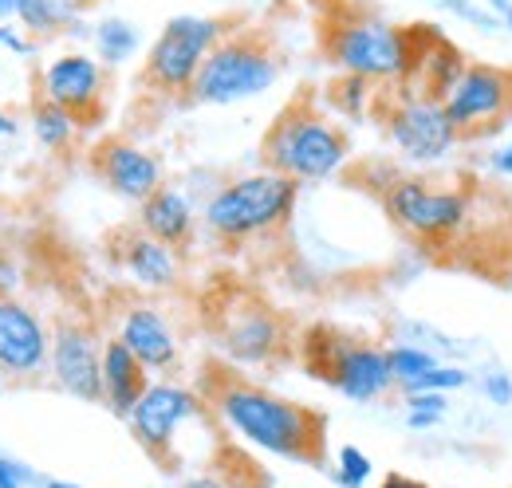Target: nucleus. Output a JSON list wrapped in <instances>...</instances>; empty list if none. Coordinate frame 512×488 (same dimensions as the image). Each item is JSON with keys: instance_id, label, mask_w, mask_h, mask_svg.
I'll use <instances>...</instances> for the list:
<instances>
[{"instance_id": "412c9836", "label": "nucleus", "mask_w": 512, "mask_h": 488, "mask_svg": "<svg viewBox=\"0 0 512 488\" xmlns=\"http://www.w3.org/2000/svg\"><path fill=\"white\" fill-rule=\"evenodd\" d=\"M83 20V4L79 0H24L16 12V24L32 36V40H48V36H67V28Z\"/></svg>"}, {"instance_id": "f257e3e1", "label": "nucleus", "mask_w": 512, "mask_h": 488, "mask_svg": "<svg viewBox=\"0 0 512 488\" xmlns=\"http://www.w3.org/2000/svg\"><path fill=\"white\" fill-rule=\"evenodd\" d=\"M201 394L221 429L256 453L296 465L327 461V418L320 410L268 390L264 382L237 374L233 366H213Z\"/></svg>"}, {"instance_id": "7c9ffc66", "label": "nucleus", "mask_w": 512, "mask_h": 488, "mask_svg": "<svg viewBox=\"0 0 512 488\" xmlns=\"http://www.w3.org/2000/svg\"><path fill=\"white\" fill-rule=\"evenodd\" d=\"M36 48H40V40H32V36H28L20 24H12V20H0V52L28 60V56H36Z\"/></svg>"}, {"instance_id": "ddd939ff", "label": "nucleus", "mask_w": 512, "mask_h": 488, "mask_svg": "<svg viewBox=\"0 0 512 488\" xmlns=\"http://www.w3.org/2000/svg\"><path fill=\"white\" fill-rule=\"evenodd\" d=\"M103 339L107 335L87 315H60L52 323L48 374L64 394L79 402H103Z\"/></svg>"}, {"instance_id": "393cba45", "label": "nucleus", "mask_w": 512, "mask_h": 488, "mask_svg": "<svg viewBox=\"0 0 512 488\" xmlns=\"http://www.w3.org/2000/svg\"><path fill=\"white\" fill-rule=\"evenodd\" d=\"M386 363H390V374H394V382H398V390L402 386H410L414 378H422L426 370H434V366L442 363L430 347H422V343H386Z\"/></svg>"}, {"instance_id": "ea45409f", "label": "nucleus", "mask_w": 512, "mask_h": 488, "mask_svg": "<svg viewBox=\"0 0 512 488\" xmlns=\"http://www.w3.org/2000/svg\"><path fill=\"white\" fill-rule=\"evenodd\" d=\"M509 83H512V67H509Z\"/></svg>"}, {"instance_id": "dca6fc26", "label": "nucleus", "mask_w": 512, "mask_h": 488, "mask_svg": "<svg viewBox=\"0 0 512 488\" xmlns=\"http://www.w3.org/2000/svg\"><path fill=\"white\" fill-rule=\"evenodd\" d=\"M91 170L95 178L107 185L115 197H127V201H146L158 185L166 182V166L154 150L130 142L123 134H111V138H99L95 150H91Z\"/></svg>"}, {"instance_id": "9b49d317", "label": "nucleus", "mask_w": 512, "mask_h": 488, "mask_svg": "<svg viewBox=\"0 0 512 488\" xmlns=\"http://www.w3.org/2000/svg\"><path fill=\"white\" fill-rule=\"evenodd\" d=\"M449 122L457 126V134L465 142L477 138H497L512 122V83L509 67L481 60H465L461 75L449 83L442 95Z\"/></svg>"}, {"instance_id": "c85d7f7f", "label": "nucleus", "mask_w": 512, "mask_h": 488, "mask_svg": "<svg viewBox=\"0 0 512 488\" xmlns=\"http://www.w3.org/2000/svg\"><path fill=\"white\" fill-rule=\"evenodd\" d=\"M0 488H44V477L28 461L0 453Z\"/></svg>"}, {"instance_id": "aec40b11", "label": "nucleus", "mask_w": 512, "mask_h": 488, "mask_svg": "<svg viewBox=\"0 0 512 488\" xmlns=\"http://www.w3.org/2000/svg\"><path fill=\"white\" fill-rule=\"evenodd\" d=\"M150 386V370L138 363V355L130 351L119 335L103 339V402L115 418H127L134 402L146 394Z\"/></svg>"}, {"instance_id": "cd10ccee", "label": "nucleus", "mask_w": 512, "mask_h": 488, "mask_svg": "<svg viewBox=\"0 0 512 488\" xmlns=\"http://www.w3.org/2000/svg\"><path fill=\"white\" fill-rule=\"evenodd\" d=\"M473 382V374L465 366L453 363H438L434 370H426L422 378H414L410 386H402L398 394H410V390H434V394H453V390H465Z\"/></svg>"}, {"instance_id": "58836bf2", "label": "nucleus", "mask_w": 512, "mask_h": 488, "mask_svg": "<svg viewBox=\"0 0 512 488\" xmlns=\"http://www.w3.org/2000/svg\"><path fill=\"white\" fill-rule=\"evenodd\" d=\"M44 488H79V485H71V481H44Z\"/></svg>"}, {"instance_id": "c756f323", "label": "nucleus", "mask_w": 512, "mask_h": 488, "mask_svg": "<svg viewBox=\"0 0 512 488\" xmlns=\"http://www.w3.org/2000/svg\"><path fill=\"white\" fill-rule=\"evenodd\" d=\"M481 394H485V402H493L497 410H509L512 406V374L505 366H489L485 374H481Z\"/></svg>"}, {"instance_id": "1a4fd4ad", "label": "nucleus", "mask_w": 512, "mask_h": 488, "mask_svg": "<svg viewBox=\"0 0 512 488\" xmlns=\"http://www.w3.org/2000/svg\"><path fill=\"white\" fill-rule=\"evenodd\" d=\"M123 422L130 426L134 441L142 445V453L154 465H162L166 473H178L186 465V457H182V433L190 426H209L217 418H213V410H209V402H205L201 390H193L186 382L162 378V382H150L146 386V394L134 402V410H130Z\"/></svg>"}, {"instance_id": "7ed1b4c3", "label": "nucleus", "mask_w": 512, "mask_h": 488, "mask_svg": "<svg viewBox=\"0 0 512 488\" xmlns=\"http://www.w3.org/2000/svg\"><path fill=\"white\" fill-rule=\"evenodd\" d=\"M260 162L264 170H276L300 185L331 182L351 162V134L316 99L300 95L264 130Z\"/></svg>"}, {"instance_id": "39448f33", "label": "nucleus", "mask_w": 512, "mask_h": 488, "mask_svg": "<svg viewBox=\"0 0 512 488\" xmlns=\"http://www.w3.org/2000/svg\"><path fill=\"white\" fill-rule=\"evenodd\" d=\"M296 201H300V182L276 170H256L217 185L201 209V225L221 244H245L280 233L292 221Z\"/></svg>"}, {"instance_id": "423d86ee", "label": "nucleus", "mask_w": 512, "mask_h": 488, "mask_svg": "<svg viewBox=\"0 0 512 488\" xmlns=\"http://www.w3.org/2000/svg\"><path fill=\"white\" fill-rule=\"evenodd\" d=\"M383 209L410 241L446 248L473 221V193L426 174H390L383 185Z\"/></svg>"}, {"instance_id": "9d476101", "label": "nucleus", "mask_w": 512, "mask_h": 488, "mask_svg": "<svg viewBox=\"0 0 512 488\" xmlns=\"http://www.w3.org/2000/svg\"><path fill=\"white\" fill-rule=\"evenodd\" d=\"M233 28L229 16H201V12H182L170 16L162 24V32L154 36L146 60H142V75L138 83L154 95L166 99H182L190 95L193 79L201 71L205 56L213 52V44Z\"/></svg>"}, {"instance_id": "20e7f679", "label": "nucleus", "mask_w": 512, "mask_h": 488, "mask_svg": "<svg viewBox=\"0 0 512 488\" xmlns=\"http://www.w3.org/2000/svg\"><path fill=\"white\" fill-rule=\"evenodd\" d=\"M284 56L276 48V40L264 28H229L213 52L205 56L197 79L190 87V103L197 107H233V103H249L268 95L280 83Z\"/></svg>"}, {"instance_id": "4468645a", "label": "nucleus", "mask_w": 512, "mask_h": 488, "mask_svg": "<svg viewBox=\"0 0 512 488\" xmlns=\"http://www.w3.org/2000/svg\"><path fill=\"white\" fill-rule=\"evenodd\" d=\"M103 95H107V67L91 52H60L36 75V99H48L71 111L79 126H95L103 119Z\"/></svg>"}, {"instance_id": "6e6552de", "label": "nucleus", "mask_w": 512, "mask_h": 488, "mask_svg": "<svg viewBox=\"0 0 512 488\" xmlns=\"http://www.w3.org/2000/svg\"><path fill=\"white\" fill-rule=\"evenodd\" d=\"M304 366L320 382H327L339 398L359 402V406L383 402L398 390L390 363H386L383 343H371V339H359V335H343L335 327H316L304 339Z\"/></svg>"}, {"instance_id": "0eeeda50", "label": "nucleus", "mask_w": 512, "mask_h": 488, "mask_svg": "<svg viewBox=\"0 0 512 488\" xmlns=\"http://www.w3.org/2000/svg\"><path fill=\"white\" fill-rule=\"evenodd\" d=\"M375 115L383 122V134L394 146L398 162H406V166L434 170V166L449 162V154L457 146H465V138L449 122L442 99L418 91L414 83L383 87V95H375Z\"/></svg>"}, {"instance_id": "e433bc0d", "label": "nucleus", "mask_w": 512, "mask_h": 488, "mask_svg": "<svg viewBox=\"0 0 512 488\" xmlns=\"http://www.w3.org/2000/svg\"><path fill=\"white\" fill-rule=\"evenodd\" d=\"M20 134V122L12 111H0V138H16Z\"/></svg>"}, {"instance_id": "6ab92c4d", "label": "nucleus", "mask_w": 512, "mask_h": 488, "mask_svg": "<svg viewBox=\"0 0 512 488\" xmlns=\"http://www.w3.org/2000/svg\"><path fill=\"white\" fill-rule=\"evenodd\" d=\"M138 229L150 233L154 241L170 244V248H186L197 233V209L193 197L182 185L162 182L146 201H138Z\"/></svg>"}, {"instance_id": "b1692460", "label": "nucleus", "mask_w": 512, "mask_h": 488, "mask_svg": "<svg viewBox=\"0 0 512 488\" xmlns=\"http://www.w3.org/2000/svg\"><path fill=\"white\" fill-rule=\"evenodd\" d=\"M327 103H331L343 119H363L367 111H375V83L339 71V75L327 83Z\"/></svg>"}, {"instance_id": "bb28decb", "label": "nucleus", "mask_w": 512, "mask_h": 488, "mask_svg": "<svg viewBox=\"0 0 512 488\" xmlns=\"http://www.w3.org/2000/svg\"><path fill=\"white\" fill-rule=\"evenodd\" d=\"M438 8L449 12L453 20H461V24L477 28V32H485V36L505 32V28H501V20H497V12H493L485 0H438Z\"/></svg>"}, {"instance_id": "4c0bfd02", "label": "nucleus", "mask_w": 512, "mask_h": 488, "mask_svg": "<svg viewBox=\"0 0 512 488\" xmlns=\"http://www.w3.org/2000/svg\"><path fill=\"white\" fill-rule=\"evenodd\" d=\"M20 4H24V0H0V20H16Z\"/></svg>"}, {"instance_id": "72a5a7b5", "label": "nucleus", "mask_w": 512, "mask_h": 488, "mask_svg": "<svg viewBox=\"0 0 512 488\" xmlns=\"http://www.w3.org/2000/svg\"><path fill=\"white\" fill-rule=\"evenodd\" d=\"M442 422H446V414H442V410H422V406H406V426L414 429V433L442 426Z\"/></svg>"}, {"instance_id": "f3484780", "label": "nucleus", "mask_w": 512, "mask_h": 488, "mask_svg": "<svg viewBox=\"0 0 512 488\" xmlns=\"http://www.w3.org/2000/svg\"><path fill=\"white\" fill-rule=\"evenodd\" d=\"M115 335L150 374H174L182 366V339L166 311L150 300H123V307L115 311Z\"/></svg>"}, {"instance_id": "2eb2a0df", "label": "nucleus", "mask_w": 512, "mask_h": 488, "mask_svg": "<svg viewBox=\"0 0 512 488\" xmlns=\"http://www.w3.org/2000/svg\"><path fill=\"white\" fill-rule=\"evenodd\" d=\"M48 355H52L48 319L16 292H0V378L36 382L48 370Z\"/></svg>"}, {"instance_id": "4be33fe9", "label": "nucleus", "mask_w": 512, "mask_h": 488, "mask_svg": "<svg viewBox=\"0 0 512 488\" xmlns=\"http://www.w3.org/2000/svg\"><path fill=\"white\" fill-rule=\"evenodd\" d=\"M91 44H95V56L103 67H123L138 56L142 32L127 16H103L99 24H91Z\"/></svg>"}, {"instance_id": "473e14b6", "label": "nucleus", "mask_w": 512, "mask_h": 488, "mask_svg": "<svg viewBox=\"0 0 512 488\" xmlns=\"http://www.w3.org/2000/svg\"><path fill=\"white\" fill-rule=\"evenodd\" d=\"M174 488H249L241 477H229V473H217V469H209V473H197V477H186L182 485Z\"/></svg>"}, {"instance_id": "a878e982", "label": "nucleus", "mask_w": 512, "mask_h": 488, "mask_svg": "<svg viewBox=\"0 0 512 488\" xmlns=\"http://www.w3.org/2000/svg\"><path fill=\"white\" fill-rule=\"evenodd\" d=\"M375 477V461L359 445H339L331 461V481L339 488H367Z\"/></svg>"}, {"instance_id": "f03ea898", "label": "nucleus", "mask_w": 512, "mask_h": 488, "mask_svg": "<svg viewBox=\"0 0 512 488\" xmlns=\"http://www.w3.org/2000/svg\"><path fill=\"white\" fill-rule=\"evenodd\" d=\"M430 36V28H426ZM426 36L418 28H402L371 8H335L323 20L320 48L323 60L343 75L371 79L375 87L406 83L414 75V63L426 48Z\"/></svg>"}, {"instance_id": "c9c22d12", "label": "nucleus", "mask_w": 512, "mask_h": 488, "mask_svg": "<svg viewBox=\"0 0 512 488\" xmlns=\"http://www.w3.org/2000/svg\"><path fill=\"white\" fill-rule=\"evenodd\" d=\"M379 488H430L426 481H418V477H406V473H386Z\"/></svg>"}, {"instance_id": "f8f14e48", "label": "nucleus", "mask_w": 512, "mask_h": 488, "mask_svg": "<svg viewBox=\"0 0 512 488\" xmlns=\"http://www.w3.org/2000/svg\"><path fill=\"white\" fill-rule=\"evenodd\" d=\"M213 335L229 366H268L288 347V331L280 311L264 304L253 292H233L213 315Z\"/></svg>"}, {"instance_id": "a211bd4d", "label": "nucleus", "mask_w": 512, "mask_h": 488, "mask_svg": "<svg viewBox=\"0 0 512 488\" xmlns=\"http://www.w3.org/2000/svg\"><path fill=\"white\" fill-rule=\"evenodd\" d=\"M115 260L127 272V280L142 292H174L182 284V252L154 241L138 225L115 233Z\"/></svg>"}, {"instance_id": "5701e85b", "label": "nucleus", "mask_w": 512, "mask_h": 488, "mask_svg": "<svg viewBox=\"0 0 512 488\" xmlns=\"http://www.w3.org/2000/svg\"><path fill=\"white\" fill-rule=\"evenodd\" d=\"M32 138L48 150V154H67L71 146H75V138H79V119L64 111V107H56V103H48V99H36L32 103Z\"/></svg>"}, {"instance_id": "f704fd0d", "label": "nucleus", "mask_w": 512, "mask_h": 488, "mask_svg": "<svg viewBox=\"0 0 512 488\" xmlns=\"http://www.w3.org/2000/svg\"><path fill=\"white\" fill-rule=\"evenodd\" d=\"M20 284V268H16V256L0 244V292H16Z\"/></svg>"}, {"instance_id": "2f4dec72", "label": "nucleus", "mask_w": 512, "mask_h": 488, "mask_svg": "<svg viewBox=\"0 0 512 488\" xmlns=\"http://www.w3.org/2000/svg\"><path fill=\"white\" fill-rule=\"evenodd\" d=\"M485 166H489V174H493V178L512 182V134H505L501 142H493V146H489Z\"/></svg>"}]
</instances>
